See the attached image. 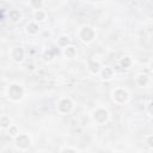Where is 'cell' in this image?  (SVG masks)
<instances>
[{"label":"cell","instance_id":"ac0fdd59","mask_svg":"<svg viewBox=\"0 0 153 153\" xmlns=\"http://www.w3.org/2000/svg\"><path fill=\"white\" fill-rule=\"evenodd\" d=\"M35 17H36L37 20H43L44 19V13L42 11H37L36 14H35Z\"/></svg>","mask_w":153,"mask_h":153},{"label":"cell","instance_id":"277c9868","mask_svg":"<svg viewBox=\"0 0 153 153\" xmlns=\"http://www.w3.org/2000/svg\"><path fill=\"white\" fill-rule=\"evenodd\" d=\"M72 108H73V103L69 100V99H62L60 103H59V110L61 111V112H63V114H67V112H69L71 110H72Z\"/></svg>","mask_w":153,"mask_h":153},{"label":"cell","instance_id":"5b68a950","mask_svg":"<svg viewBox=\"0 0 153 153\" xmlns=\"http://www.w3.org/2000/svg\"><path fill=\"white\" fill-rule=\"evenodd\" d=\"M93 118L98 122V123H103L108 120V112L103 109H98L93 112Z\"/></svg>","mask_w":153,"mask_h":153},{"label":"cell","instance_id":"52a82bcc","mask_svg":"<svg viewBox=\"0 0 153 153\" xmlns=\"http://www.w3.org/2000/svg\"><path fill=\"white\" fill-rule=\"evenodd\" d=\"M11 56L13 57L14 61L20 62L24 59V50L22 48H14L13 51H12V54H11Z\"/></svg>","mask_w":153,"mask_h":153},{"label":"cell","instance_id":"44dd1931","mask_svg":"<svg viewBox=\"0 0 153 153\" xmlns=\"http://www.w3.org/2000/svg\"><path fill=\"white\" fill-rule=\"evenodd\" d=\"M31 5H33V6H37V7H39V6L42 5V2H41V1H31Z\"/></svg>","mask_w":153,"mask_h":153},{"label":"cell","instance_id":"7c38bea8","mask_svg":"<svg viewBox=\"0 0 153 153\" xmlns=\"http://www.w3.org/2000/svg\"><path fill=\"white\" fill-rule=\"evenodd\" d=\"M148 82V75L147 74H141L137 76V84L141 86H145Z\"/></svg>","mask_w":153,"mask_h":153},{"label":"cell","instance_id":"603a6c76","mask_svg":"<svg viewBox=\"0 0 153 153\" xmlns=\"http://www.w3.org/2000/svg\"><path fill=\"white\" fill-rule=\"evenodd\" d=\"M145 153H146V152H145Z\"/></svg>","mask_w":153,"mask_h":153},{"label":"cell","instance_id":"e0dca14e","mask_svg":"<svg viewBox=\"0 0 153 153\" xmlns=\"http://www.w3.org/2000/svg\"><path fill=\"white\" fill-rule=\"evenodd\" d=\"M68 42H69V39H68V37H66V36L60 37V39H59L60 45H67V44H68Z\"/></svg>","mask_w":153,"mask_h":153},{"label":"cell","instance_id":"8fae6325","mask_svg":"<svg viewBox=\"0 0 153 153\" xmlns=\"http://www.w3.org/2000/svg\"><path fill=\"white\" fill-rule=\"evenodd\" d=\"M10 18L13 20V22H18L20 19V12L18 10H12L10 11Z\"/></svg>","mask_w":153,"mask_h":153},{"label":"cell","instance_id":"30bf717a","mask_svg":"<svg viewBox=\"0 0 153 153\" xmlns=\"http://www.w3.org/2000/svg\"><path fill=\"white\" fill-rule=\"evenodd\" d=\"M112 75H114V71H112L111 68H109V67L104 68L103 72H102V76H103V79H110Z\"/></svg>","mask_w":153,"mask_h":153},{"label":"cell","instance_id":"ba28073f","mask_svg":"<svg viewBox=\"0 0 153 153\" xmlns=\"http://www.w3.org/2000/svg\"><path fill=\"white\" fill-rule=\"evenodd\" d=\"M55 55H59V49L53 47L51 49H49L48 51L44 53V59L45 60H51L53 57H55Z\"/></svg>","mask_w":153,"mask_h":153},{"label":"cell","instance_id":"5bb4252c","mask_svg":"<svg viewBox=\"0 0 153 153\" xmlns=\"http://www.w3.org/2000/svg\"><path fill=\"white\" fill-rule=\"evenodd\" d=\"M130 65H131L130 57H123V59L121 60V66H122V67L128 68V67H130Z\"/></svg>","mask_w":153,"mask_h":153},{"label":"cell","instance_id":"6da1fadb","mask_svg":"<svg viewBox=\"0 0 153 153\" xmlns=\"http://www.w3.org/2000/svg\"><path fill=\"white\" fill-rule=\"evenodd\" d=\"M23 92H24L23 91V87L19 86V85H17V84L11 85L10 88H8V96L13 100H19L23 97Z\"/></svg>","mask_w":153,"mask_h":153},{"label":"cell","instance_id":"4fadbf2b","mask_svg":"<svg viewBox=\"0 0 153 153\" xmlns=\"http://www.w3.org/2000/svg\"><path fill=\"white\" fill-rule=\"evenodd\" d=\"M26 29H27V31H29L30 33H36V32L38 31V25H37L36 23H30Z\"/></svg>","mask_w":153,"mask_h":153},{"label":"cell","instance_id":"7a4b0ae2","mask_svg":"<svg viewBox=\"0 0 153 153\" xmlns=\"http://www.w3.org/2000/svg\"><path fill=\"white\" fill-rule=\"evenodd\" d=\"M80 37L84 42H91L94 38V31L90 26H85L80 31Z\"/></svg>","mask_w":153,"mask_h":153},{"label":"cell","instance_id":"3957f363","mask_svg":"<svg viewBox=\"0 0 153 153\" xmlns=\"http://www.w3.org/2000/svg\"><path fill=\"white\" fill-rule=\"evenodd\" d=\"M16 143L19 148H27L30 145V137L26 134H19L16 137Z\"/></svg>","mask_w":153,"mask_h":153},{"label":"cell","instance_id":"8992f818","mask_svg":"<svg viewBox=\"0 0 153 153\" xmlns=\"http://www.w3.org/2000/svg\"><path fill=\"white\" fill-rule=\"evenodd\" d=\"M114 97L118 103H124L128 99V92L126 90H123V88H118V90L115 91Z\"/></svg>","mask_w":153,"mask_h":153},{"label":"cell","instance_id":"d6986e66","mask_svg":"<svg viewBox=\"0 0 153 153\" xmlns=\"http://www.w3.org/2000/svg\"><path fill=\"white\" fill-rule=\"evenodd\" d=\"M8 131H10V134H12V135H16V134H17V128H16V127H10Z\"/></svg>","mask_w":153,"mask_h":153},{"label":"cell","instance_id":"9c48e42d","mask_svg":"<svg viewBox=\"0 0 153 153\" xmlns=\"http://www.w3.org/2000/svg\"><path fill=\"white\" fill-rule=\"evenodd\" d=\"M88 69L92 72V73H97L99 71V63L96 62V61H88Z\"/></svg>","mask_w":153,"mask_h":153},{"label":"cell","instance_id":"2e32d148","mask_svg":"<svg viewBox=\"0 0 153 153\" xmlns=\"http://www.w3.org/2000/svg\"><path fill=\"white\" fill-rule=\"evenodd\" d=\"M0 126L4 127V128L8 127V126H10V118H8L7 116H2V117L0 118Z\"/></svg>","mask_w":153,"mask_h":153},{"label":"cell","instance_id":"ffe728a7","mask_svg":"<svg viewBox=\"0 0 153 153\" xmlns=\"http://www.w3.org/2000/svg\"><path fill=\"white\" fill-rule=\"evenodd\" d=\"M62 153H76V152L74 149H72V148H66V149L62 151Z\"/></svg>","mask_w":153,"mask_h":153},{"label":"cell","instance_id":"7402d4cb","mask_svg":"<svg viewBox=\"0 0 153 153\" xmlns=\"http://www.w3.org/2000/svg\"><path fill=\"white\" fill-rule=\"evenodd\" d=\"M148 146L152 147V136H148Z\"/></svg>","mask_w":153,"mask_h":153},{"label":"cell","instance_id":"9a60e30c","mask_svg":"<svg viewBox=\"0 0 153 153\" xmlns=\"http://www.w3.org/2000/svg\"><path fill=\"white\" fill-rule=\"evenodd\" d=\"M65 54H66L67 57H73V56L75 55V49H74L73 47H68V48H66Z\"/></svg>","mask_w":153,"mask_h":153}]
</instances>
